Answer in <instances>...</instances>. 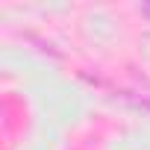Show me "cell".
Segmentation results:
<instances>
[{
	"label": "cell",
	"mask_w": 150,
	"mask_h": 150,
	"mask_svg": "<svg viewBox=\"0 0 150 150\" xmlns=\"http://www.w3.org/2000/svg\"><path fill=\"white\" fill-rule=\"evenodd\" d=\"M138 12H141V15H144V18L150 21V0H144V3H138Z\"/></svg>",
	"instance_id": "obj_1"
}]
</instances>
